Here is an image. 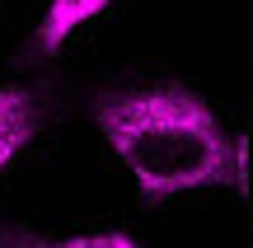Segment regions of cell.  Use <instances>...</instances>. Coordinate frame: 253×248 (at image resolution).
Segmentation results:
<instances>
[{"label": "cell", "mask_w": 253, "mask_h": 248, "mask_svg": "<svg viewBox=\"0 0 253 248\" xmlns=\"http://www.w3.org/2000/svg\"><path fill=\"white\" fill-rule=\"evenodd\" d=\"M94 122L145 197L230 187L244 174L239 141L225 131L216 108L183 84L103 94L94 103Z\"/></svg>", "instance_id": "cell-1"}, {"label": "cell", "mask_w": 253, "mask_h": 248, "mask_svg": "<svg viewBox=\"0 0 253 248\" xmlns=\"http://www.w3.org/2000/svg\"><path fill=\"white\" fill-rule=\"evenodd\" d=\"M33 127H38V99L24 84H5L0 89V169L24 150Z\"/></svg>", "instance_id": "cell-2"}, {"label": "cell", "mask_w": 253, "mask_h": 248, "mask_svg": "<svg viewBox=\"0 0 253 248\" xmlns=\"http://www.w3.org/2000/svg\"><path fill=\"white\" fill-rule=\"evenodd\" d=\"M99 9H108V0H47L42 28H38V52H56L84 19H94Z\"/></svg>", "instance_id": "cell-3"}, {"label": "cell", "mask_w": 253, "mask_h": 248, "mask_svg": "<svg viewBox=\"0 0 253 248\" xmlns=\"http://www.w3.org/2000/svg\"><path fill=\"white\" fill-rule=\"evenodd\" d=\"M28 248H141L126 234H89V239H52V244H28Z\"/></svg>", "instance_id": "cell-4"}]
</instances>
